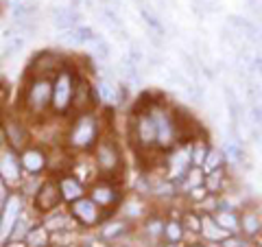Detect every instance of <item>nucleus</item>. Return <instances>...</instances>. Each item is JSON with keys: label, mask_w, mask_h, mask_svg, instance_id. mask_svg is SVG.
<instances>
[{"label": "nucleus", "mask_w": 262, "mask_h": 247, "mask_svg": "<svg viewBox=\"0 0 262 247\" xmlns=\"http://www.w3.org/2000/svg\"><path fill=\"white\" fill-rule=\"evenodd\" d=\"M72 214L77 217L81 223L85 225H92V223H96L99 221V203L94 201V199H77V201H72Z\"/></svg>", "instance_id": "nucleus-9"}, {"label": "nucleus", "mask_w": 262, "mask_h": 247, "mask_svg": "<svg viewBox=\"0 0 262 247\" xmlns=\"http://www.w3.org/2000/svg\"><path fill=\"white\" fill-rule=\"evenodd\" d=\"M72 3H75V5H79V3H81V0H72Z\"/></svg>", "instance_id": "nucleus-38"}, {"label": "nucleus", "mask_w": 262, "mask_h": 247, "mask_svg": "<svg viewBox=\"0 0 262 247\" xmlns=\"http://www.w3.org/2000/svg\"><path fill=\"white\" fill-rule=\"evenodd\" d=\"M120 232H125L122 223H114V225H109V230H105V236H118Z\"/></svg>", "instance_id": "nucleus-36"}, {"label": "nucleus", "mask_w": 262, "mask_h": 247, "mask_svg": "<svg viewBox=\"0 0 262 247\" xmlns=\"http://www.w3.org/2000/svg\"><path fill=\"white\" fill-rule=\"evenodd\" d=\"M153 116H155V122H157V144L159 147H171L175 142V122L173 118L166 112H159V110H153Z\"/></svg>", "instance_id": "nucleus-7"}, {"label": "nucleus", "mask_w": 262, "mask_h": 247, "mask_svg": "<svg viewBox=\"0 0 262 247\" xmlns=\"http://www.w3.org/2000/svg\"><path fill=\"white\" fill-rule=\"evenodd\" d=\"M196 247H206V245H196Z\"/></svg>", "instance_id": "nucleus-40"}, {"label": "nucleus", "mask_w": 262, "mask_h": 247, "mask_svg": "<svg viewBox=\"0 0 262 247\" xmlns=\"http://www.w3.org/2000/svg\"><path fill=\"white\" fill-rule=\"evenodd\" d=\"M92 199L96 201L99 206H109V203L116 199V193H114L112 186L99 184V186H94V191H92Z\"/></svg>", "instance_id": "nucleus-22"}, {"label": "nucleus", "mask_w": 262, "mask_h": 247, "mask_svg": "<svg viewBox=\"0 0 262 247\" xmlns=\"http://www.w3.org/2000/svg\"><path fill=\"white\" fill-rule=\"evenodd\" d=\"M94 94H96V99L105 101V103H114L116 105L120 101V92H118V88H116L112 81H101L99 88L94 90Z\"/></svg>", "instance_id": "nucleus-21"}, {"label": "nucleus", "mask_w": 262, "mask_h": 247, "mask_svg": "<svg viewBox=\"0 0 262 247\" xmlns=\"http://www.w3.org/2000/svg\"><path fill=\"white\" fill-rule=\"evenodd\" d=\"M66 33V40H70L72 44H94L101 35L99 33H94L90 26H85V24H79V26H75L72 31H63Z\"/></svg>", "instance_id": "nucleus-15"}, {"label": "nucleus", "mask_w": 262, "mask_h": 247, "mask_svg": "<svg viewBox=\"0 0 262 247\" xmlns=\"http://www.w3.org/2000/svg\"><path fill=\"white\" fill-rule=\"evenodd\" d=\"M147 230H149V234H153V236H159V234H164V225L159 223V221H151Z\"/></svg>", "instance_id": "nucleus-34"}, {"label": "nucleus", "mask_w": 262, "mask_h": 247, "mask_svg": "<svg viewBox=\"0 0 262 247\" xmlns=\"http://www.w3.org/2000/svg\"><path fill=\"white\" fill-rule=\"evenodd\" d=\"M20 208H22V201L18 195H9V199L5 201V208H3V217H0V236L3 238L11 236L16 223L20 221Z\"/></svg>", "instance_id": "nucleus-5"}, {"label": "nucleus", "mask_w": 262, "mask_h": 247, "mask_svg": "<svg viewBox=\"0 0 262 247\" xmlns=\"http://www.w3.org/2000/svg\"><path fill=\"white\" fill-rule=\"evenodd\" d=\"M164 236L169 238L171 243H177L179 238L184 236V228H181V223H177V221L166 223V225H164Z\"/></svg>", "instance_id": "nucleus-26"}, {"label": "nucleus", "mask_w": 262, "mask_h": 247, "mask_svg": "<svg viewBox=\"0 0 262 247\" xmlns=\"http://www.w3.org/2000/svg\"><path fill=\"white\" fill-rule=\"evenodd\" d=\"M50 101H53V83L46 81V79H35L33 85L28 88V94H26L28 110L40 114L50 105Z\"/></svg>", "instance_id": "nucleus-1"}, {"label": "nucleus", "mask_w": 262, "mask_h": 247, "mask_svg": "<svg viewBox=\"0 0 262 247\" xmlns=\"http://www.w3.org/2000/svg\"><path fill=\"white\" fill-rule=\"evenodd\" d=\"M221 181H223V171L214 169V171H210V175H206V188L210 193H216L221 188Z\"/></svg>", "instance_id": "nucleus-28"}, {"label": "nucleus", "mask_w": 262, "mask_h": 247, "mask_svg": "<svg viewBox=\"0 0 262 247\" xmlns=\"http://www.w3.org/2000/svg\"><path fill=\"white\" fill-rule=\"evenodd\" d=\"M96 99V94H94V88H90L83 79H79V85H75V94H72V103L79 112H85L87 107H90V101Z\"/></svg>", "instance_id": "nucleus-14"}, {"label": "nucleus", "mask_w": 262, "mask_h": 247, "mask_svg": "<svg viewBox=\"0 0 262 247\" xmlns=\"http://www.w3.org/2000/svg\"><path fill=\"white\" fill-rule=\"evenodd\" d=\"M96 162L101 164V169L114 171L116 166H118V162H120L118 149H116L112 142H101L99 149H96Z\"/></svg>", "instance_id": "nucleus-10"}, {"label": "nucleus", "mask_w": 262, "mask_h": 247, "mask_svg": "<svg viewBox=\"0 0 262 247\" xmlns=\"http://www.w3.org/2000/svg\"><path fill=\"white\" fill-rule=\"evenodd\" d=\"M59 188H61V197L68 201H77L83 197V186H81V181L75 177H63L59 181Z\"/></svg>", "instance_id": "nucleus-18"}, {"label": "nucleus", "mask_w": 262, "mask_h": 247, "mask_svg": "<svg viewBox=\"0 0 262 247\" xmlns=\"http://www.w3.org/2000/svg\"><path fill=\"white\" fill-rule=\"evenodd\" d=\"M221 247H249V243H247L245 238L236 236V234H230V236H225L221 241Z\"/></svg>", "instance_id": "nucleus-31"}, {"label": "nucleus", "mask_w": 262, "mask_h": 247, "mask_svg": "<svg viewBox=\"0 0 262 247\" xmlns=\"http://www.w3.org/2000/svg\"><path fill=\"white\" fill-rule=\"evenodd\" d=\"M7 199H9V193H7V179L0 175V206H3Z\"/></svg>", "instance_id": "nucleus-35"}, {"label": "nucleus", "mask_w": 262, "mask_h": 247, "mask_svg": "<svg viewBox=\"0 0 262 247\" xmlns=\"http://www.w3.org/2000/svg\"><path fill=\"white\" fill-rule=\"evenodd\" d=\"M225 101H227V112H230V125H232V132L238 134V122H240V110H238V101H236V94L230 85H225Z\"/></svg>", "instance_id": "nucleus-19"}, {"label": "nucleus", "mask_w": 262, "mask_h": 247, "mask_svg": "<svg viewBox=\"0 0 262 247\" xmlns=\"http://www.w3.org/2000/svg\"><path fill=\"white\" fill-rule=\"evenodd\" d=\"M63 197H61V188L59 184H55V181H46V184H42L38 197H35V203H38L40 210H55L57 203H59Z\"/></svg>", "instance_id": "nucleus-8"}, {"label": "nucleus", "mask_w": 262, "mask_h": 247, "mask_svg": "<svg viewBox=\"0 0 262 247\" xmlns=\"http://www.w3.org/2000/svg\"><path fill=\"white\" fill-rule=\"evenodd\" d=\"M134 134H136V140L140 142L142 147H153V144H157V122H155L153 112L138 116Z\"/></svg>", "instance_id": "nucleus-4"}, {"label": "nucleus", "mask_w": 262, "mask_h": 247, "mask_svg": "<svg viewBox=\"0 0 262 247\" xmlns=\"http://www.w3.org/2000/svg\"><path fill=\"white\" fill-rule=\"evenodd\" d=\"M5 140V134H3V129H0V142H3Z\"/></svg>", "instance_id": "nucleus-37"}, {"label": "nucleus", "mask_w": 262, "mask_h": 247, "mask_svg": "<svg viewBox=\"0 0 262 247\" xmlns=\"http://www.w3.org/2000/svg\"><path fill=\"white\" fill-rule=\"evenodd\" d=\"M20 160H22V169L28 173H40L44 169V164H46V158L38 149H26Z\"/></svg>", "instance_id": "nucleus-16"}, {"label": "nucleus", "mask_w": 262, "mask_h": 247, "mask_svg": "<svg viewBox=\"0 0 262 247\" xmlns=\"http://www.w3.org/2000/svg\"><path fill=\"white\" fill-rule=\"evenodd\" d=\"M94 138H96V120H94L92 116H81V118L77 120L75 129H72V134H70L72 147L85 149L94 142Z\"/></svg>", "instance_id": "nucleus-3"}, {"label": "nucleus", "mask_w": 262, "mask_h": 247, "mask_svg": "<svg viewBox=\"0 0 262 247\" xmlns=\"http://www.w3.org/2000/svg\"><path fill=\"white\" fill-rule=\"evenodd\" d=\"M166 247H175V243H171V245H166Z\"/></svg>", "instance_id": "nucleus-39"}, {"label": "nucleus", "mask_w": 262, "mask_h": 247, "mask_svg": "<svg viewBox=\"0 0 262 247\" xmlns=\"http://www.w3.org/2000/svg\"><path fill=\"white\" fill-rule=\"evenodd\" d=\"M208 158V149L206 144H196L194 151H192V166H203V162H206Z\"/></svg>", "instance_id": "nucleus-30"}, {"label": "nucleus", "mask_w": 262, "mask_h": 247, "mask_svg": "<svg viewBox=\"0 0 262 247\" xmlns=\"http://www.w3.org/2000/svg\"><path fill=\"white\" fill-rule=\"evenodd\" d=\"M240 232H245V236H258L262 232V221L256 212L247 210V212L240 214Z\"/></svg>", "instance_id": "nucleus-17"}, {"label": "nucleus", "mask_w": 262, "mask_h": 247, "mask_svg": "<svg viewBox=\"0 0 262 247\" xmlns=\"http://www.w3.org/2000/svg\"><path fill=\"white\" fill-rule=\"evenodd\" d=\"M103 20L114 28V31H118V33H125V28H122V22H120V18H118V13H116L112 7H103Z\"/></svg>", "instance_id": "nucleus-25"}, {"label": "nucleus", "mask_w": 262, "mask_h": 247, "mask_svg": "<svg viewBox=\"0 0 262 247\" xmlns=\"http://www.w3.org/2000/svg\"><path fill=\"white\" fill-rule=\"evenodd\" d=\"M72 94H75V85H72V77L70 72H61L57 77V81L53 83V107L57 112H66L72 101Z\"/></svg>", "instance_id": "nucleus-2"}, {"label": "nucleus", "mask_w": 262, "mask_h": 247, "mask_svg": "<svg viewBox=\"0 0 262 247\" xmlns=\"http://www.w3.org/2000/svg\"><path fill=\"white\" fill-rule=\"evenodd\" d=\"M50 18H53V24L59 28V31H72L75 26H79L81 13H79L75 7H55V9L50 11Z\"/></svg>", "instance_id": "nucleus-6"}, {"label": "nucleus", "mask_w": 262, "mask_h": 247, "mask_svg": "<svg viewBox=\"0 0 262 247\" xmlns=\"http://www.w3.org/2000/svg\"><path fill=\"white\" fill-rule=\"evenodd\" d=\"M179 59L186 64V68H188V75H192V77H196V64H194V59L190 55H186V53H181L179 55Z\"/></svg>", "instance_id": "nucleus-33"}, {"label": "nucleus", "mask_w": 262, "mask_h": 247, "mask_svg": "<svg viewBox=\"0 0 262 247\" xmlns=\"http://www.w3.org/2000/svg\"><path fill=\"white\" fill-rule=\"evenodd\" d=\"M20 171H22V160L16 158L13 151H7V153L0 158V175H3L7 181H18Z\"/></svg>", "instance_id": "nucleus-11"}, {"label": "nucleus", "mask_w": 262, "mask_h": 247, "mask_svg": "<svg viewBox=\"0 0 262 247\" xmlns=\"http://www.w3.org/2000/svg\"><path fill=\"white\" fill-rule=\"evenodd\" d=\"M7 134H9V140L13 142V147H20V142L24 140V134H22V129H20V125L18 122H9L7 125Z\"/></svg>", "instance_id": "nucleus-29"}, {"label": "nucleus", "mask_w": 262, "mask_h": 247, "mask_svg": "<svg viewBox=\"0 0 262 247\" xmlns=\"http://www.w3.org/2000/svg\"><path fill=\"white\" fill-rule=\"evenodd\" d=\"M251 120H253V127L262 129V103L260 101L251 103Z\"/></svg>", "instance_id": "nucleus-32"}, {"label": "nucleus", "mask_w": 262, "mask_h": 247, "mask_svg": "<svg viewBox=\"0 0 262 247\" xmlns=\"http://www.w3.org/2000/svg\"><path fill=\"white\" fill-rule=\"evenodd\" d=\"M109 55H112V46H109V42L103 40V38H99L96 42H94V57L96 59H109Z\"/></svg>", "instance_id": "nucleus-27"}, {"label": "nucleus", "mask_w": 262, "mask_h": 247, "mask_svg": "<svg viewBox=\"0 0 262 247\" xmlns=\"http://www.w3.org/2000/svg\"><path fill=\"white\" fill-rule=\"evenodd\" d=\"M38 3L35 0H24V3H18L13 5L11 9V18H13V24H24V22H33L35 13H38Z\"/></svg>", "instance_id": "nucleus-12"}, {"label": "nucleus", "mask_w": 262, "mask_h": 247, "mask_svg": "<svg viewBox=\"0 0 262 247\" xmlns=\"http://www.w3.org/2000/svg\"><path fill=\"white\" fill-rule=\"evenodd\" d=\"M48 243V228H35L26 234V245L28 247H44Z\"/></svg>", "instance_id": "nucleus-23"}, {"label": "nucleus", "mask_w": 262, "mask_h": 247, "mask_svg": "<svg viewBox=\"0 0 262 247\" xmlns=\"http://www.w3.org/2000/svg\"><path fill=\"white\" fill-rule=\"evenodd\" d=\"M212 219L221 225V228L227 232V234H236L240 232V217L234 212V210H225V208H218Z\"/></svg>", "instance_id": "nucleus-13"}, {"label": "nucleus", "mask_w": 262, "mask_h": 247, "mask_svg": "<svg viewBox=\"0 0 262 247\" xmlns=\"http://www.w3.org/2000/svg\"><path fill=\"white\" fill-rule=\"evenodd\" d=\"M201 232L210 238V241H218V243H221L225 236H230L227 232H225L214 219H210V217H203L201 219Z\"/></svg>", "instance_id": "nucleus-20"}, {"label": "nucleus", "mask_w": 262, "mask_h": 247, "mask_svg": "<svg viewBox=\"0 0 262 247\" xmlns=\"http://www.w3.org/2000/svg\"><path fill=\"white\" fill-rule=\"evenodd\" d=\"M223 158H225V151H216V149L208 151V158H206V162H203V169H208V171L221 169Z\"/></svg>", "instance_id": "nucleus-24"}]
</instances>
